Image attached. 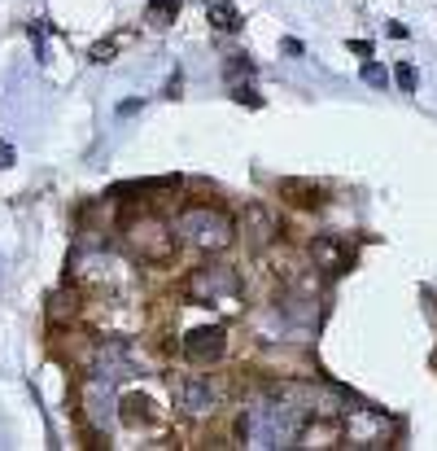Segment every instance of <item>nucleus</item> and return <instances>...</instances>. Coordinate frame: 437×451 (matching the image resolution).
<instances>
[{
	"mask_svg": "<svg viewBox=\"0 0 437 451\" xmlns=\"http://www.w3.org/2000/svg\"><path fill=\"white\" fill-rule=\"evenodd\" d=\"M363 84L385 88V84H390V74H385V66H380V62H368V66H363Z\"/></svg>",
	"mask_w": 437,
	"mask_h": 451,
	"instance_id": "ddd939ff",
	"label": "nucleus"
},
{
	"mask_svg": "<svg viewBox=\"0 0 437 451\" xmlns=\"http://www.w3.org/2000/svg\"><path fill=\"white\" fill-rule=\"evenodd\" d=\"M232 101H237V106H249V110H259V106H263V96L254 92V88H245V84H232Z\"/></svg>",
	"mask_w": 437,
	"mask_h": 451,
	"instance_id": "f8f14e48",
	"label": "nucleus"
},
{
	"mask_svg": "<svg viewBox=\"0 0 437 451\" xmlns=\"http://www.w3.org/2000/svg\"><path fill=\"white\" fill-rule=\"evenodd\" d=\"M175 233L188 245L205 250V255H219V250L232 245V219H227L223 211H215V206H188L184 215H179Z\"/></svg>",
	"mask_w": 437,
	"mask_h": 451,
	"instance_id": "f03ea898",
	"label": "nucleus"
},
{
	"mask_svg": "<svg viewBox=\"0 0 437 451\" xmlns=\"http://www.w3.org/2000/svg\"><path fill=\"white\" fill-rule=\"evenodd\" d=\"M114 53H118V40H106L92 48V62H114Z\"/></svg>",
	"mask_w": 437,
	"mask_h": 451,
	"instance_id": "dca6fc26",
	"label": "nucleus"
},
{
	"mask_svg": "<svg viewBox=\"0 0 437 451\" xmlns=\"http://www.w3.org/2000/svg\"><path fill=\"white\" fill-rule=\"evenodd\" d=\"M179 5H184V0H149V22H158V27H166V22H175Z\"/></svg>",
	"mask_w": 437,
	"mask_h": 451,
	"instance_id": "9b49d317",
	"label": "nucleus"
},
{
	"mask_svg": "<svg viewBox=\"0 0 437 451\" xmlns=\"http://www.w3.org/2000/svg\"><path fill=\"white\" fill-rule=\"evenodd\" d=\"M118 408H123V412H118V416H123V425H149V421H153V412H149L153 403H149L144 394H132V399H123Z\"/></svg>",
	"mask_w": 437,
	"mask_h": 451,
	"instance_id": "9d476101",
	"label": "nucleus"
},
{
	"mask_svg": "<svg viewBox=\"0 0 437 451\" xmlns=\"http://www.w3.org/2000/svg\"><path fill=\"white\" fill-rule=\"evenodd\" d=\"M280 193H285L289 202H297V206H319L324 202L319 184H311V180H280Z\"/></svg>",
	"mask_w": 437,
	"mask_h": 451,
	"instance_id": "6e6552de",
	"label": "nucleus"
},
{
	"mask_svg": "<svg viewBox=\"0 0 437 451\" xmlns=\"http://www.w3.org/2000/svg\"><path fill=\"white\" fill-rule=\"evenodd\" d=\"M241 74H254V62L245 53H237L232 62H227V79H241Z\"/></svg>",
	"mask_w": 437,
	"mask_h": 451,
	"instance_id": "2eb2a0df",
	"label": "nucleus"
},
{
	"mask_svg": "<svg viewBox=\"0 0 437 451\" xmlns=\"http://www.w3.org/2000/svg\"><path fill=\"white\" fill-rule=\"evenodd\" d=\"M175 394H179V408L193 412V416L219 408V390L210 386V377H179L175 382Z\"/></svg>",
	"mask_w": 437,
	"mask_h": 451,
	"instance_id": "423d86ee",
	"label": "nucleus"
},
{
	"mask_svg": "<svg viewBox=\"0 0 437 451\" xmlns=\"http://www.w3.org/2000/svg\"><path fill=\"white\" fill-rule=\"evenodd\" d=\"M280 53H289V57H302L306 48H302V40H293V35H285L280 40Z\"/></svg>",
	"mask_w": 437,
	"mask_h": 451,
	"instance_id": "f3484780",
	"label": "nucleus"
},
{
	"mask_svg": "<svg viewBox=\"0 0 437 451\" xmlns=\"http://www.w3.org/2000/svg\"><path fill=\"white\" fill-rule=\"evenodd\" d=\"M241 223H245V233H249V241H254V245H267V241L276 237V215H271L263 202H249Z\"/></svg>",
	"mask_w": 437,
	"mask_h": 451,
	"instance_id": "0eeeda50",
	"label": "nucleus"
},
{
	"mask_svg": "<svg viewBox=\"0 0 437 451\" xmlns=\"http://www.w3.org/2000/svg\"><path fill=\"white\" fill-rule=\"evenodd\" d=\"M127 245L144 263H166L175 255V233L158 215H140V219H127Z\"/></svg>",
	"mask_w": 437,
	"mask_h": 451,
	"instance_id": "7ed1b4c3",
	"label": "nucleus"
},
{
	"mask_svg": "<svg viewBox=\"0 0 437 451\" xmlns=\"http://www.w3.org/2000/svg\"><path fill=\"white\" fill-rule=\"evenodd\" d=\"M241 438L249 447H297L302 430H306V412L289 399H267L241 412Z\"/></svg>",
	"mask_w": 437,
	"mask_h": 451,
	"instance_id": "f257e3e1",
	"label": "nucleus"
},
{
	"mask_svg": "<svg viewBox=\"0 0 437 451\" xmlns=\"http://www.w3.org/2000/svg\"><path fill=\"white\" fill-rule=\"evenodd\" d=\"M13 167V145H0V171Z\"/></svg>",
	"mask_w": 437,
	"mask_h": 451,
	"instance_id": "6ab92c4d",
	"label": "nucleus"
},
{
	"mask_svg": "<svg viewBox=\"0 0 437 451\" xmlns=\"http://www.w3.org/2000/svg\"><path fill=\"white\" fill-rule=\"evenodd\" d=\"M350 53H358V57H372V40H350Z\"/></svg>",
	"mask_w": 437,
	"mask_h": 451,
	"instance_id": "a211bd4d",
	"label": "nucleus"
},
{
	"mask_svg": "<svg viewBox=\"0 0 437 451\" xmlns=\"http://www.w3.org/2000/svg\"><path fill=\"white\" fill-rule=\"evenodd\" d=\"M241 289L237 281V272L227 267V263H201L193 277H188V294L201 298V303H219V298H232Z\"/></svg>",
	"mask_w": 437,
	"mask_h": 451,
	"instance_id": "20e7f679",
	"label": "nucleus"
},
{
	"mask_svg": "<svg viewBox=\"0 0 437 451\" xmlns=\"http://www.w3.org/2000/svg\"><path fill=\"white\" fill-rule=\"evenodd\" d=\"M205 18H210V27H219V31H241V27H245L241 9H237V5H223V0H210Z\"/></svg>",
	"mask_w": 437,
	"mask_h": 451,
	"instance_id": "1a4fd4ad",
	"label": "nucleus"
},
{
	"mask_svg": "<svg viewBox=\"0 0 437 451\" xmlns=\"http://www.w3.org/2000/svg\"><path fill=\"white\" fill-rule=\"evenodd\" d=\"M394 79H398V88H402V92H416V66L402 62V66L394 70Z\"/></svg>",
	"mask_w": 437,
	"mask_h": 451,
	"instance_id": "4468645a",
	"label": "nucleus"
},
{
	"mask_svg": "<svg viewBox=\"0 0 437 451\" xmlns=\"http://www.w3.org/2000/svg\"><path fill=\"white\" fill-rule=\"evenodd\" d=\"M223 350H227V333H223V324H201V329H193L184 338V355L193 364H210V360H223Z\"/></svg>",
	"mask_w": 437,
	"mask_h": 451,
	"instance_id": "39448f33",
	"label": "nucleus"
}]
</instances>
